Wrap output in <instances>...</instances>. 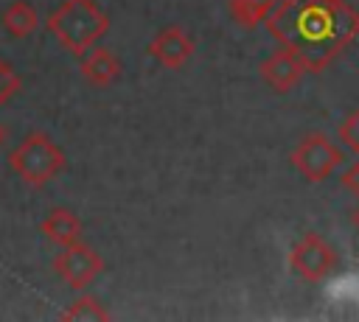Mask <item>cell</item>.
Instances as JSON below:
<instances>
[{
  "label": "cell",
  "instance_id": "6da1fadb",
  "mask_svg": "<svg viewBox=\"0 0 359 322\" xmlns=\"http://www.w3.org/2000/svg\"><path fill=\"white\" fill-rule=\"evenodd\" d=\"M266 28L303 59L309 73H320L359 36V11L348 0H280Z\"/></svg>",
  "mask_w": 359,
  "mask_h": 322
},
{
  "label": "cell",
  "instance_id": "7a4b0ae2",
  "mask_svg": "<svg viewBox=\"0 0 359 322\" xmlns=\"http://www.w3.org/2000/svg\"><path fill=\"white\" fill-rule=\"evenodd\" d=\"M48 31L73 56H84L109 31V17L95 0H62L48 17Z\"/></svg>",
  "mask_w": 359,
  "mask_h": 322
},
{
  "label": "cell",
  "instance_id": "3957f363",
  "mask_svg": "<svg viewBox=\"0 0 359 322\" xmlns=\"http://www.w3.org/2000/svg\"><path fill=\"white\" fill-rule=\"evenodd\" d=\"M65 151L59 148V143L34 129L28 132L11 151H8V168L28 185V188H45L48 182H53L62 171H65Z\"/></svg>",
  "mask_w": 359,
  "mask_h": 322
},
{
  "label": "cell",
  "instance_id": "277c9868",
  "mask_svg": "<svg viewBox=\"0 0 359 322\" xmlns=\"http://www.w3.org/2000/svg\"><path fill=\"white\" fill-rule=\"evenodd\" d=\"M345 154L342 146H337L328 134L323 132H309L306 137L297 140V146L289 154L292 168L306 179V182H325L339 165Z\"/></svg>",
  "mask_w": 359,
  "mask_h": 322
},
{
  "label": "cell",
  "instance_id": "5b68a950",
  "mask_svg": "<svg viewBox=\"0 0 359 322\" xmlns=\"http://www.w3.org/2000/svg\"><path fill=\"white\" fill-rule=\"evenodd\" d=\"M101 272H104V258L98 255V249L87 246L84 241L73 246H62V252L53 258V274L73 291H84L93 280H98Z\"/></svg>",
  "mask_w": 359,
  "mask_h": 322
},
{
  "label": "cell",
  "instance_id": "8992f818",
  "mask_svg": "<svg viewBox=\"0 0 359 322\" xmlns=\"http://www.w3.org/2000/svg\"><path fill=\"white\" fill-rule=\"evenodd\" d=\"M337 266V252L334 246L320 238L317 232H306L289 252V269L306 280V283H320L325 280Z\"/></svg>",
  "mask_w": 359,
  "mask_h": 322
},
{
  "label": "cell",
  "instance_id": "52a82bcc",
  "mask_svg": "<svg viewBox=\"0 0 359 322\" xmlns=\"http://www.w3.org/2000/svg\"><path fill=\"white\" fill-rule=\"evenodd\" d=\"M258 73H261V78L266 81L269 90L286 95V92H292L300 84V78L309 73V67L303 64V59L294 50H289V48L280 45L275 53H269L258 64Z\"/></svg>",
  "mask_w": 359,
  "mask_h": 322
},
{
  "label": "cell",
  "instance_id": "ba28073f",
  "mask_svg": "<svg viewBox=\"0 0 359 322\" xmlns=\"http://www.w3.org/2000/svg\"><path fill=\"white\" fill-rule=\"evenodd\" d=\"M149 56H151L157 64L168 67V70H180V67H185V64L191 62V56H194V39H191V34L182 31L180 25H165V28H160V31L151 36V42H149Z\"/></svg>",
  "mask_w": 359,
  "mask_h": 322
},
{
  "label": "cell",
  "instance_id": "9c48e42d",
  "mask_svg": "<svg viewBox=\"0 0 359 322\" xmlns=\"http://www.w3.org/2000/svg\"><path fill=\"white\" fill-rule=\"evenodd\" d=\"M79 70H81V78L93 87H109L121 78L123 73V64L118 59L115 50L104 48V45H95L90 48L84 56H79Z\"/></svg>",
  "mask_w": 359,
  "mask_h": 322
},
{
  "label": "cell",
  "instance_id": "30bf717a",
  "mask_svg": "<svg viewBox=\"0 0 359 322\" xmlns=\"http://www.w3.org/2000/svg\"><path fill=\"white\" fill-rule=\"evenodd\" d=\"M39 230H42V235H45L50 244H56L59 249H62V246H73V244L81 241V218H79L73 210H67V207H53V210L42 218Z\"/></svg>",
  "mask_w": 359,
  "mask_h": 322
},
{
  "label": "cell",
  "instance_id": "8fae6325",
  "mask_svg": "<svg viewBox=\"0 0 359 322\" xmlns=\"http://www.w3.org/2000/svg\"><path fill=\"white\" fill-rule=\"evenodd\" d=\"M0 25L8 36L14 39H25L39 28V14L28 0H11L3 11H0Z\"/></svg>",
  "mask_w": 359,
  "mask_h": 322
},
{
  "label": "cell",
  "instance_id": "7c38bea8",
  "mask_svg": "<svg viewBox=\"0 0 359 322\" xmlns=\"http://www.w3.org/2000/svg\"><path fill=\"white\" fill-rule=\"evenodd\" d=\"M280 0H227V11L236 25L241 28H258L261 22L269 20Z\"/></svg>",
  "mask_w": 359,
  "mask_h": 322
},
{
  "label": "cell",
  "instance_id": "4fadbf2b",
  "mask_svg": "<svg viewBox=\"0 0 359 322\" xmlns=\"http://www.w3.org/2000/svg\"><path fill=\"white\" fill-rule=\"evenodd\" d=\"M62 319H81V322H93V319H109V311L95 300V297H87L81 294L79 300H73L65 311H62Z\"/></svg>",
  "mask_w": 359,
  "mask_h": 322
},
{
  "label": "cell",
  "instance_id": "5bb4252c",
  "mask_svg": "<svg viewBox=\"0 0 359 322\" xmlns=\"http://www.w3.org/2000/svg\"><path fill=\"white\" fill-rule=\"evenodd\" d=\"M337 140H339V146H345L351 154L359 157V109H353L351 115L342 118V123L337 126Z\"/></svg>",
  "mask_w": 359,
  "mask_h": 322
},
{
  "label": "cell",
  "instance_id": "9a60e30c",
  "mask_svg": "<svg viewBox=\"0 0 359 322\" xmlns=\"http://www.w3.org/2000/svg\"><path fill=\"white\" fill-rule=\"evenodd\" d=\"M20 76H17V70L6 62V59H0V106H6L17 92H20Z\"/></svg>",
  "mask_w": 359,
  "mask_h": 322
},
{
  "label": "cell",
  "instance_id": "2e32d148",
  "mask_svg": "<svg viewBox=\"0 0 359 322\" xmlns=\"http://www.w3.org/2000/svg\"><path fill=\"white\" fill-rule=\"evenodd\" d=\"M339 182H342V188H348V193H353V196L359 199V160L351 162V165L342 171Z\"/></svg>",
  "mask_w": 359,
  "mask_h": 322
},
{
  "label": "cell",
  "instance_id": "e0dca14e",
  "mask_svg": "<svg viewBox=\"0 0 359 322\" xmlns=\"http://www.w3.org/2000/svg\"><path fill=\"white\" fill-rule=\"evenodd\" d=\"M351 221H353V227L359 230V204H356V207L351 210Z\"/></svg>",
  "mask_w": 359,
  "mask_h": 322
},
{
  "label": "cell",
  "instance_id": "ac0fdd59",
  "mask_svg": "<svg viewBox=\"0 0 359 322\" xmlns=\"http://www.w3.org/2000/svg\"><path fill=\"white\" fill-rule=\"evenodd\" d=\"M3 140H6V132H3V126H0V146H3Z\"/></svg>",
  "mask_w": 359,
  "mask_h": 322
}]
</instances>
